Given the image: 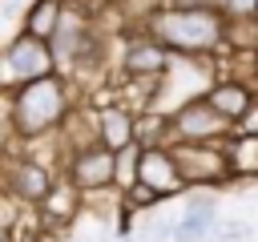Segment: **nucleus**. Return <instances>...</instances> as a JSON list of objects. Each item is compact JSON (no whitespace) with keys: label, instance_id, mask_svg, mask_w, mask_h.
<instances>
[{"label":"nucleus","instance_id":"6ab92c4d","mask_svg":"<svg viewBox=\"0 0 258 242\" xmlns=\"http://www.w3.org/2000/svg\"><path fill=\"white\" fill-rule=\"evenodd\" d=\"M254 238V222L246 218H218L214 226V242H250Z\"/></svg>","mask_w":258,"mask_h":242},{"label":"nucleus","instance_id":"20e7f679","mask_svg":"<svg viewBox=\"0 0 258 242\" xmlns=\"http://www.w3.org/2000/svg\"><path fill=\"white\" fill-rule=\"evenodd\" d=\"M230 133L234 125L206 97H194L181 109H173V145H222L230 141Z\"/></svg>","mask_w":258,"mask_h":242},{"label":"nucleus","instance_id":"7ed1b4c3","mask_svg":"<svg viewBox=\"0 0 258 242\" xmlns=\"http://www.w3.org/2000/svg\"><path fill=\"white\" fill-rule=\"evenodd\" d=\"M0 81L4 89H24V85H36V81H48V77H60L56 69V56H52V44L48 40H36L28 32H16L8 36L4 52H0Z\"/></svg>","mask_w":258,"mask_h":242},{"label":"nucleus","instance_id":"39448f33","mask_svg":"<svg viewBox=\"0 0 258 242\" xmlns=\"http://www.w3.org/2000/svg\"><path fill=\"white\" fill-rule=\"evenodd\" d=\"M60 177L64 173H56L52 165H44L36 157H24V153H8V161H4V194H12L24 206H40Z\"/></svg>","mask_w":258,"mask_h":242},{"label":"nucleus","instance_id":"4be33fe9","mask_svg":"<svg viewBox=\"0 0 258 242\" xmlns=\"http://www.w3.org/2000/svg\"><path fill=\"white\" fill-rule=\"evenodd\" d=\"M234 133H250V137H258V101H254V109L234 125Z\"/></svg>","mask_w":258,"mask_h":242},{"label":"nucleus","instance_id":"0eeeda50","mask_svg":"<svg viewBox=\"0 0 258 242\" xmlns=\"http://www.w3.org/2000/svg\"><path fill=\"white\" fill-rule=\"evenodd\" d=\"M173 157L189 182V190H222L230 186V161H226V141L222 145H173Z\"/></svg>","mask_w":258,"mask_h":242},{"label":"nucleus","instance_id":"aec40b11","mask_svg":"<svg viewBox=\"0 0 258 242\" xmlns=\"http://www.w3.org/2000/svg\"><path fill=\"white\" fill-rule=\"evenodd\" d=\"M161 206V198L149 190V186H133L129 194H125V214L133 218V214H153Z\"/></svg>","mask_w":258,"mask_h":242},{"label":"nucleus","instance_id":"5701e85b","mask_svg":"<svg viewBox=\"0 0 258 242\" xmlns=\"http://www.w3.org/2000/svg\"><path fill=\"white\" fill-rule=\"evenodd\" d=\"M214 0H169V8H210Z\"/></svg>","mask_w":258,"mask_h":242},{"label":"nucleus","instance_id":"4468645a","mask_svg":"<svg viewBox=\"0 0 258 242\" xmlns=\"http://www.w3.org/2000/svg\"><path fill=\"white\" fill-rule=\"evenodd\" d=\"M226 161L234 182H258V137L250 133H230L226 141Z\"/></svg>","mask_w":258,"mask_h":242},{"label":"nucleus","instance_id":"f8f14e48","mask_svg":"<svg viewBox=\"0 0 258 242\" xmlns=\"http://www.w3.org/2000/svg\"><path fill=\"white\" fill-rule=\"evenodd\" d=\"M206 101H210L230 125H238V121L254 109L258 93H254V85H242V81H214L210 93H206Z\"/></svg>","mask_w":258,"mask_h":242},{"label":"nucleus","instance_id":"9b49d317","mask_svg":"<svg viewBox=\"0 0 258 242\" xmlns=\"http://www.w3.org/2000/svg\"><path fill=\"white\" fill-rule=\"evenodd\" d=\"M97 129H101V145H109L113 153L125 145H137V113L121 101L97 109Z\"/></svg>","mask_w":258,"mask_h":242},{"label":"nucleus","instance_id":"9d476101","mask_svg":"<svg viewBox=\"0 0 258 242\" xmlns=\"http://www.w3.org/2000/svg\"><path fill=\"white\" fill-rule=\"evenodd\" d=\"M36 210H40V226H44V234H52V230H69V226L85 214V194H81L69 177H60V182L52 186V194H48Z\"/></svg>","mask_w":258,"mask_h":242},{"label":"nucleus","instance_id":"2eb2a0df","mask_svg":"<svg viewBox=\"0 0 258 242\" xmlns=\"http://www.w3.org/2000/svg\"><path fill=\"white\" fill-rule=\"evenodd\" d=\"M222 56H258V16L226 20V52Z\"/></svg>","mask_w":258,"mask_h":242},{"label":"nucleus","instance_id":"393cba45","mask_svg":"<svg viewBox=\"0 0 258 242\" xmlns=\"http://www.w3.org/2000/svg\"><path fill=\"white\" fill-rule=\"evenodd\" d=\"M73 242H97V238H73Z\"/></svg>","mask_w":258,"mask_h":242},{"label":"nucleus","instance_id":"a211bd4d","mask_svg":"<svg viewBox=\"0 0 258 242\" xmlns=\"http://www.w3.org/2000/svg\"><path fill=\"white\" fill-rule=\"evenodd\" d=\"M214 226H218V222H210V218L181 214V218H177V234H173V242H210V238H214Z\"/></svg>","mask_w":258,"mask_h":242},{"label":"nucleus","instance_id":"f03ea898","mask_svg":"<svg viewBox=\"0 0 258 242\" xmlns=\"http://www.w3.org/2000/svg\"><path fill=\"white\" fill-rule=\"evenodd\" d=\"M145 32L185 60H214L226 52V20L214 8H165Z\"/></svg>","mask_w":258,"mask_h":242},{"label":"nucleus","instance_id":"f257e3e1","mask_svg":"<svg viewBox=\"0 0 258 242\" xmlns=\"http://www.w3.org/2000/svg\"><path fill=\"white\" fill-rule=\"evenodd\" d=\"M0 97H4V133L16 141H36L56 133L77 109L64 77H48L24 89H4Z\"/></svg>","mask_w":258,"mask_h":242},{"label":"nucleus","instance_id":"f3484780","mask_svg":"<svg viewBox=\"0 0 258 242\" xmlns=\"http://www.w3.org/2000/svg\"><path fill=\"white\" fill-rule=\"evenodd\" d=\"M173 234H177V218H169V214H149V222L145 226H137V234H133V242H173Z\"/></svg>","mask_w":258,"mask_h":242},{"label":"nucleus","instance_id":"1a4fd4ad","mask_svg":"<svg viewBox=\"0 0 258 242\" xmlns=\"http://www.w3.org/2000/svg\"><path fill=\"white\" fill-rule=\"evenodd\" d=\"M141 186H149L161 202L189 194V182H185V173L173 157V145H153V149L141 153Z\"/></svg>","mask_w":258,"mask_h":242},{"label":"nucleus","instance_id":"b1692460","mask_svg":"<svg viewBox=\"0 0 258 242\" xmlns=\"http://www.w3.org/2000/svg\"><path fill=\"white\" fill-rule=\"evenodd\" d=\"M24 242H44V234H28V238H24Z\"/></svg>","mask_w":258,"mask_h":242},{"label":"nucleus","instance_id":"412c9836","mask_svg":"<svg viewBox=\"0 0 258 242\" xmlns=\"http://www.w3.org/2000/svg\"><path fill=\"white\" fill-rule=\"evenodd\" d=\"M210 8L222 20H254L258 16V0H214Z\"/></svg>","mask_w":258,"mask_h":242},{"label":"nucleus","instance_id":"dca6fc26","mask_svg":"<svg viewBox=\"0 0 258 242\" xmlns=\"http://www.w3.org/2000/svg\"><path fill=\"white\" fill-rule=\"evenodd\" d=\"M141 145H125L117 149V173H113V190L129 194L133 186H141Z\"/></svg>","mask_w":258,"mask_h":242},{"label":"nucleus","instance_id":"ddd939ff","mask_svg":"<svg viewBox=\"0 0 258 242\" xmlns=\"http://www.w3.org/2000/svg\"><path fill=\"white\" fill-rule=\"evenodd\" d=\"M60 20H64V0H32V4L24 8L20 32H28V36H36V40H48V44H52V36H56Z\"/></svg>","mask_w":258,"mask_h":242},{"label":"nucleus","instance_id":"6e6552de","mask_svg":"<svg viewBox=\"0 0 258 242\" xmlns=\"http://www.w3.org/2000/svg\"><path fill=\"white\" fill-rule=\"evenodd\" d=\"M113 173H117V153H113L109 145H89V149L73 153L69 165H64V177H69L81 194L109 190V186H113Z\"/></svg>","mask_w":258,"mask_h":242},{"label":"nucleus","instance_id":"423d86ee","mask_svg":"<svg viewBox=\"0 0 258 242\" xmlns=\"http://www.w3.org/2000/svg\"><path fill=\"white\" fill-rule=\"evenodd\" d=\"M121 73L117 77H129V81H161L169 69H173V52L153 40L149 32H125L121 40Z\"/></svg>","mask_w":258,"mask_h":242}]
</instances>
